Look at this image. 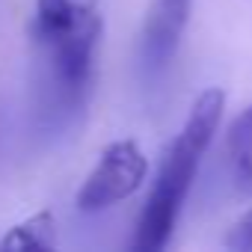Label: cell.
Instances as JSON below:
<instances>
[{"instance_id":"cell-1","label":"cell","mask_w":252,"mask_h":252,"mask_svg":"<svg viewBox=\"0 0 252 252\" xmlns=\"http://www.w3.org/2000/svg\"><path fill=\"white\" fill-rule=\"evenodd\" d=\"M225 110V92L211 86L205 89L184 122V128L172 140V146L163 155L158 181L149 193V202L140 214L137 234H134V249L137 252H158L169 243L175 220L181 214V205L190 193V184L199 172V163L220 128V119Z\"/></svg>"},{"instance_id":"cell-2","label":"cell","mask_w":252,"mask_h":252,"mask_svg":"<svg viewBox=\"0 0 252 252\" xmlns=\"http://www.w3.org/2000/svg\"><path fill=\"white\" fill-rule=\"evenodd\" d=\"M101 33L98 0H36L33 39L63 98L80 101L89 89Z\"/></svg>"},{"instance_id":"cell-3","label":"cell","mask_w":252,"mask_h":252,"mask_svg":"<svg viewBox=\"0 0 252 252\" xmlns=\"http://www.w3.org/2000/svg\"><path fill=\"white\" fill-rule=\"evenodd\" d=\"M146 175H149V160H146L143 149L134 140H116L101 152L95 169L80 184L74 205L83 214L107 211V208L125 202L128 196H134L143 187Z\"/></svg>"},{"instance_id":"cell-4","label":"cell","mask_w":252,"mask_h":252,"mask_svg":"<svg viewBox=\"0 0 252 252\" xmlns=\"http://www.w3.org/2000/svg\"><path fill=\"white\" fill-rule=\"evenodd\" d=\"M193 0H152L143 24V54L149 65H166L184 36Z\"/></svg>"},{"instance_id":"cell-5","label":"cell","mask_w":252,"mask_h":252,"mask_svg":"<svg viewBox=\"0 0 252 252\" xmlns=\"http://www.w3.org/2000/svg\"><path fill=\"white\" fill-rule=\"evenodd\" d=\"M228 158L237 187L252 196V104L234 116L228 128Z\"/></svg>"},{"instance_id":"cell-6","label":"cell","mask_w":252,"mask_h":252,"mask_svg":"<svg viewBox=\"0 0 252 252\" xmlns=\"http://www.w3.org/2000/svg\"><path fill=\"white\" fill-rule=\"evenodd\" d=\"M57 246V222L51 211H39L27 217L24 222L12 225L3 237H0V249H54Z\"/></svg>"},{"instance_id":"cell-7","label":"cell","mask_w":252,"mask_h":252,"mask_svg":"<svg viewBox=\"0 0 252 252\" xmlns=\"http://www.w3.org/2000/svg\"><path fill=\"white\" fill-rule=\"evenodd\" d=\"M225 246L228 249H237V252H252V208L234 220V225L228 228Z\"/></svg>"}]
</instances>
